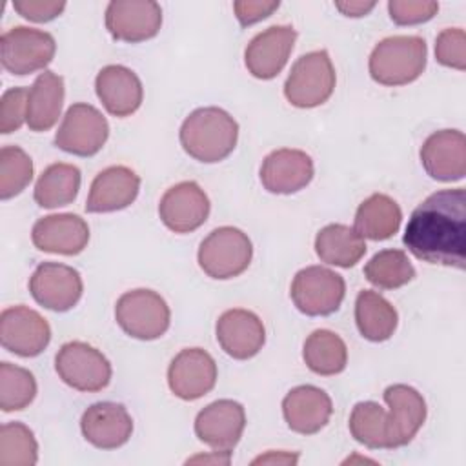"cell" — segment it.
I'll return each mask as SVG.
<instances>
[{"mask_svg": "<svg viewBox=\"0 0 466 466\" xmlns=\"http://www.w3.org/2000/svg\"><path fill=\"white\" fill-rule=\"evenodd\" d=\"M413 257L428 264L464 269L466 193L462 187L441 189L411 213L402 237Z\"/></svg>", "mask_w": 466, "mask_h": 466, "instance_id": "1", "label": "cell"}, {"mask_svg": "<svg viewBox=\"0 0 466 466\" xmlns=\"http://www.w3.org/2000/svg\"><path fill=\"white\" fill-rule=\"evenodd\" d=\"M238 124L224 109L209 106L191 111L180 126L184 151L206 164L224 160L237 146Z\"/></svg>", "mask_w": 466, "mask_h": 466, "instance_id": "2", "label": "cell"}, {"mask_svg": "<svg viewBox=\"0 0 466 466\" xmlns=\"http://www.w3.org/2000/svg\"><path fill=\"white\" fill-rule=\"evenodd\" d=\"M426 56L428 47L424 38L415 35L388 36L370 55V75L380 86H406L422 75Z\"/></svg>", "mask_w": 466, "mask_h": 466, "instance_id": "3", "label": "cell"}, {"mask_svg": "<svg viewBox=\"0 0 466 466\" xmlns=\"http://www.w3.org/2000/svg\"><path fill=\"white\" fill-rule=\"evenodd\" d=\"M253 246L249 237L233 226L213 229L198 246L200 269L217 280H228L244 273L251 262Z\"/></svg>", "mask_w": 466, "mask_h": 466, "instance_id": "4", "label": "cell"}, {"mask_svg": "<svg viewBox=\"0 0 466 466\" xmlns=\"http://www.w3.org/2000/svg\"><path fill=\"white\" fill-rule=\"evenodd\" d=\"M115 319L129 337L155 340L167 331L171 311L167 302L157 291L138 288L118 297Z\"/></svg>", "mask_w": 466, "mask_h": 466, "instance_id": "5", "label": "cell"}, {"mask_svg": "<svg viewBox=\"0 0 466 466\" xmlns=\"http://www.w3.org/2000/svg\"><path fill=\"white\" fill-rule=\"evenodd\" d=\"M335 89V69L328 51H311L297 58L284 84V95L295 107L324 104Z\"/></svg>", "mask_w": 466, "mask_h": 466, "instance_id": "6", "label": "cell"}, {"mask_svg": "<svg viewBox=\"0 0 466 466\" xmlns=\"http://www.w3.org/2000/svg\"><path fill=\"white\" fill-rule=\"evenodd\" d=\"M289 295L300 313L326 317L340 308L346 295V282L329 268L308 266L293 277Z\"/></svg>", "mask_w": 466, "mask_h": 466, "instance_id": "7", "label": "cell"}, {"mask_svg": "<svg viewBox=\"0 0 466 466\" xmlns=\"http://www.w3.org/2000/svg\"><path fill=\"white\" fill-rule=\"evenodd\" d=\"M56 51V42L47 31L15 25L0 38V60L5 71L24 76L46 69Z\"/></svg>", "mask_w": 466, "mask_h": 466, "instance_id": "8", "label": "cell"}, {"mask_svg": "<svg viewBox=\"0 0 466 466\" xmlns=\"http://www.w3.org/2000/svg\"><path fill=\"white\" fill-rule=\"evenodd\" d=\"M58 377L78 391H100L111 380V364L102 351L82 340L62 344L55 357Z\"/></svg>", "mask_w": 466, "mask_h": 466, "instance_id": "9", "label": "cell"}, {"mask_svg": "<svg viewBox=\"0 0 466 466\" xmlns=\"http://www.w3.org/2000/svg\"><path fill=\"white\" fill-rule=\"evenodd\" d=\"M109 137L106 116L91 104L76 102L67 107L64 120L55 133V146L76 157L96 155Z\"/></svg>", "mask_w": 466, "mask_h": 466, "instance_id": "10", "label": "cell"}, {"mask_svg": "<svg viewBox=\"0 0 466 466\" xmlns=\"http://www.w3.org/2000/svg\"><path fill=\"white\" fill-rule=\"evenodd\" d=\"M51 340L47 320L27 306L5 308L0 315V342L18 357L40 355Z\"/></svg>", "mask_w": 466, "mask_h": 466, "instance_id": "11", "label": "cell"}, {"mask_svg": "<svg viewBox=\"0 0 466 466\" xmlns=\"http://www.w3.org/2000/svg\"><path fill=\"white\" fill-rule=\"evenodd\" d=\"M162 9L153 0H113L106 7V29L115 40L138 44L157 36Z\"/></svg>", "mask_w": 466, "mask_h": 466, "instance_id": "12", "label": "cell"}, {"mask_svg": "<svg viewBox=\"0 0 466 466\" xmlns=\"http://www.w3.org/2000/svg\"><path fill=\"white\" fill-rule=\"evenodd\" d=\"M246 426L244 406L231 399H218L197 413L195 433L215 451H228L238 444Z\"/></svg>", "mask_w": 466, "mask_h": 466, "instance_id": "13", "label": "cell"}, {"mask_svg": "<svg viewBox=\"0 0 466 466\" xmlns=\"http://www.w3.org/2000/svg\"><path fill=\"white\" fill-rule=\"evenodd\" d=\"M29 291L40 306L51 311H67L80 300L84 284L75 268L60 262H42L29 279Z\"/></svg>", "mask_w": 466, "mask_h": 466, "instance_id": "14", "label": "cell"}, {"mask_svg": "<svg viewBox=\"0 0 466 466\" xmlns=\"http://www.w3.org/2000/svg\"><path fill=\"white\" fill-rule=\"evenodd\" d=\"M384 402L390 408L386 415L388 450L406 446L426 420V400L408 384H391L384 390Z\"/></svg>", "mask_w": 466, "mask_h": 466, "instance_id": "15", "label": "cell"}, {"mask_svg": "<svg viewBox=\"0 0 466 466\" xmlns=\"http://www.w3.org/2000/svg\"><path fill=\"white\" fill-rule=\"evenodd\" d=\"M209 209L208 195L193 180L171 186L158 204L160 220L173 233H191L198 229L208 220Z\"/></svg>", "mask_w": 466, "mask_h": 466, "instance_id": "16", "label": "cell"}, {"mask_svg": "<svg viewBox=\"0 0 466 466\" xmlns=\"http://www.w3.org/2000/svg\"><path fill=\"white\" fill-rule=\"evenodd\" d=\"M217 382L215 359L202 348L180 350L169 368V390L182 400H197L209 393Z\"/></svg>", "mask_w": 466, "mask_h": 466, "instance_id": "17", "label": "cell"}, {"mask_svg": "<svg viewBox=\"0 0 466 466\" xmlns=\"http://www.w3.org/2000/svg\"><path fill=\"white\" fill-rule=\"evenodd\" d=\"M297 31L291 25H271L251 38L244 51L248 71L260 80L275 78L293 51Z\"/></svg>", "mask_w": 466, "mask_h": 466, "instance_id": "18", "label": "cell"}, {"mask_svg": "<svg viewBox=\"0 0 466 466\" xmlns=\"http://www.w3.org/2000/svg\"><path fill=\"white\" fill-rule=\"evenodd\" d=\"M426 173L441 182L462 180L466 175V137L459 129L431 133L420 147Z\"/></svg>", "mask_w": 466, "mask_h": 466, "instance_id": "19", "label": "cell"}, {"mask_svg": "<svg viewBox=\"0 0 466 466\" xmlns=\"http://www.w3.org/2000/svg\"><path fill=\"white\" fill-rule=\"evenodd\" d=\"M315 167L311 157L302 149H275L260 166V182L266 191L275 195H291L306 187L313 178Z\"/></svg>", "mask_w": 466, "mask_h": 466, "instance_id": "20", "label": "cell"}, {"mask_svg": "<svg viewBox=\"0 0 466 466\" xmlns=\"http://www.w3.org/2000/svg\"><path fill=\"white\" fill-rule=\"evenodd\" d=\"M215 335L220 348L237 360L255 357L266 342V329L258 315L242 308L224 311L217 320Z\"/></svg>", "mask_w": 466, "mask_h": 466, "instance_id": "21", "label": "cell"}, {"mask_svg": "<svg viewBox=\"0 0 466 466\" xmlns=\"http://www.w3.org/2000/svg\"><path fill=\"white\" fill-rule=\"evenodd\" d=\"M84 439L100 450L124 446L133 433V419L118 402H95L80 419Z\"/></svg>", "mask_w": 466, "mask_h": 466, "instance_id": "22", "label": "cell"}, {"mask_svg": "<svg viewBox=\"0 0 466 466\" xmlns=\"http://www.w3.org/2000/svg\"><path fill=\"white\" fill-rule=\"evenodd\" d=\"M31 240L36 249L56 255H78L89 242L87 222L73 213L47 215L35 222Z\"/></svg>", "mask_w": 466, "mask_h": 466, "instance_id": "23", "label": "cell"}, {"mask_svg": "<svg viewBox=\"0 0 466 466\" xmlns=\"http://www.w3.org/2000/svg\"><path fill=\"white\" fill-rule=\"evenodd\" d=\"M140 189V177L127 166H109L91 182L87 213H111L131 206Z\"/></svg>", "mask_w": 466, "mask_h": 466, "instance_id": "24", "label": "cell"}, {"mask_svg": "<svg viewBox=\"0 0 466 466\" xmlns=\"http://www.w3.org/2000/svg\"><path fill=\"white\" fill-rule=\"evenodd\" d=\"M333 411L329 395L311 384H302L289 390L282 400V415L289 430L300 435L320 431Z\"/></svg>", "mask_w": 466, "mask_h": 466, "instance_id": "25", "label": "cell"}, {"mask_svg": "<svg viewBox=\"0 0 466 466\" xmlns=\"http://www.w3.org/2000/svg\"><path fill=\"white\" fill-rule=\"evenodd\" d=\"M95 91L106 111L118 118L133 115L144 98L142 82L137 73L120 64H111L98 71Z\"/></svg>", "mask_w": 466, "mask_h": 466, "instance_id": "26", "label": "cell"}, {"mask_svg": "<svg viewBox=\"0 0 466 466\" xmlns=\"http://www.w3.org/2000/svg\"><path fill=\"white\" fill-rule=\"evenodd\" d=\"M62 106L64 78L53 71H44L29 87L25 124L31 131H47L56 124Z\"/></svg>", "mask_w": 466, "mask_h": 466, "instance_id": "27", "label": "cell"}, {"mask_svg": "<svg viewBox=\"0 0 466 466\" xmlns=\"http://www.w3.org/2000/svg\"><path fill=\"white\" fill-rule=\"evenodd\" d=\"M400 222L402 211L399 204L384 193H375L357 208L353 229L362 238L386 240L399 231Z\"/></svg>", "mask_w": 466, "mask_h": 466, "instance_id": "28", "label": "cell"}, {"mask_svg": "<svg viewBox=\"0 0 466 466\" xmlns=\"http://www.w3.org/2000/svg\"><path fill=\"white\" fill-rule=\"evenodd\" d=\"M315 253L329 266L351 268L364 257L366 242L346 224H328L315 237Z\"/></svg>", "mask_w": 466, "mask_h": 466, "instance_id": "29", "label": "cell"}, {"mask_svg": "<svg viewBox=\"0 0 466 466\" xmlns=\"http://www.w3.org/2000/svg\"><path fill=\"white\" fill-rule=\"evenodd\" d=\"M355 322L364 339L382 342L393 335L399 315L380 293L362 289L355 300Z\"/></svg>", "mask_w": 466, "mask_h": 466, "instance_id": "30", "label": "cell"}, {"mask_svg": "<svg viewBox=\"0 0 466 466\" xmlns=\"http://www.w3.org/2000/svg\"><path fill=\"white\" fill-rule=\"evenodd\" d=\"M80 169L73 164L56 162L47 166L35 184V202L40 208H60L71 204L80 189Z\"/></svg>", "mask_w": 466, "mask_h": 466, "instance_id": "31", "label": "cell"}, {"mask_svg": "<svg viewBox=\"0 0 466 466\" xmlns=\"http://www.w3.org/2000/svg\"><path fill=\"white\" fill-rule=\"evenodd\" d=\"M306 366L317 375H337L348 364V348L344 340L329 329H315L302 346Z\"/></svg>", "mask_w": 466, "mask_h": 466, "instance_id": "32", "label": "cell"}, {"mask_svg": "<svg viewBox=\"0 0 466 466\" xmlns=\"http://www.w3.org/2000/svg\"><path fill=\"white\" fill-rule=\"evenodd\" d=\"M364 277L379 289H397L411 282L415 268L400 249H382L364 266Z\"/></svg>", "mask_w": 466, "mask_h": 466, "instance_id": "33", "label": "cell"}, {"mask_svg": "<svg viewBox=\"0 0 466 466\" xmlns=\"http://www.w3.org/2000/svg\"><path fill=\"white\" fill-rule=\"evenodd\" d=\"M386 415L388 411L373 400L357 402L351 410L350 422H348L351 437L371 450L388 448Z\"/></svg>", "mask_w": 466, "mask_h": 466, "instance_id": "34", "label": "cell"}, {"mask_svg": "<svg viewBox=\"0 0 466 466\" xmlns=\"http://www.w3.org/2000/svg\"><path fill=\"white\" fill-rule=\"evenodd\" d=\"M36 395L33 373L11 362L0 364V408L2 411H18L27 408Z\"/></svg>", "mask_w": 466, "mask_h": 466, "instance_id": "35", "label": "cell"}, {"mask_svg": "<svg viewBox=\"0 0 466 466\" xmlns=\"http://www.w3.org/2000/svg\"><path fill=\"white\" fill-rule=\"evenodd\" d=\"M38 461V444L33 431L22 422H5L0 430V464L33 466Z\"/></svg>", "mask_w": 466, "mask_h": 466, "instance_id": "36", "label": "cell"}, {"mask_svg": "<svg viewBox=\"0 0 466 466\" xmlns=\"http://www.w3.org/2000/svg\"><path fill=\"white\" fill-rule=\"evenodd\" d=\"M33 180V160L18 146L0 149V198L7 200L22 193Z\"/></svg>", "mask_w": 466, "mask_h": 466, "instance_id": "37", "label": "cell"}, {"mask_svg": "<svg viewBox=\"0 0 466 466\" xmlns=\"http://www.w3.org/2000/svg\"><path fill=\"white\" fill-rule=\"evenodd\" d=\"M435 58L441 66L466 69V33L461 27L442 29L435 38Z\"/></svg>", "mask_w": 466, "mask_h": 466, "instance_id": "38", "label": "cell"}, {"mask_svg": "<svg viewBox=\"0 0 466 466\" xmlns=\"http://www.w3.org/2000/svg\"><path fill=\"white\" fill-rule=\"evenodd\" d=\"M27 93L29 89L25 87H11L4 91L0 100V133L2 135L18 131L25 122Z\"/></svg>", "mask_w": 466, "mask_h": 466, "instance_id": "39", "label": "cell"}, {"mask_svg": "<svg viewBox=\"0 0 466 466\" xmlns=\"http://www.w3.org/2000/svg\"><path fill=\"white\" fill-rule=\"evenodd\" d=\"M388 11L395 24L417 25L431 20L439 11V4L431 0H390Z\"/></svg>", "mask_w": 466, "mask_h": 466, "instance_id": "40", "label": "cell"}, {"mask_svg": "<svg viewBox=\"0 0 466 466\" xmlns=\"http://www.w3.org/2000/svg\"><path fill=\"white\" fill-rule=\"evenodd\" d=\"M13 9L31 22H51L66 9L62 0H13Z\"/></svg>", "mask_w": 466, "mask_h": 466, "instance_id": "41", "label": "cell"}, {"mask_svg": "<svg viewBox=\"0 0 466 466\" xmlns=\"http://www.w3.org/2000/svg\"><path fill=\"white\" fill-rule=\"evenodd\" d=\"M280 5L279 0H238L233 2V11L242 27L253 25L277 11Z\"/></svg>", "mask_w": 466, "mask_h": 466, "instance_id": "42", "label": "cell"}, {"mask_svg": "<svg viewBox=\"0 0 466 466\" xmlns=\"http://www.w3.org/2000/svg\"><path fill=\"white\" fill-rule=\"evenodd\" d=\"M377 5V2H364V0H344V2H335V7L351 18H359V16H366L373 7Z\"/></svg>", "mask_w": 466, "mask_h": 466, "instance_id": "43", "label": "cell"}, {"mask_svg": "<svg viewBox=\"0 0 466 466\" xmlns=\"http://www.w3.org/2000/svg\"><path fill=\"white\" fill-rule=\"evenodd\" d=\"M299 461V453L288 451H268L266 455H258L251 461V464H295Z\"/></svg>", "mask_w": 466, "mask_h": 466, "instance_id": "44", "label": "cell"}, {"mask_svg": "<svg viewBox=\"0 0 466 466\" xmlns=\"http://www.w3.org/2000/svg\"><path fill=\"white\" fill-rule=\"evenodd\" d=\"M215 462V464H229V453L228 451H215V455H198L193 459H187L186 462Z\"/></svg>", "mask_w": 466, "mask_h": 466, "instance_id": "45", "label": "cell"}]
</instances>
